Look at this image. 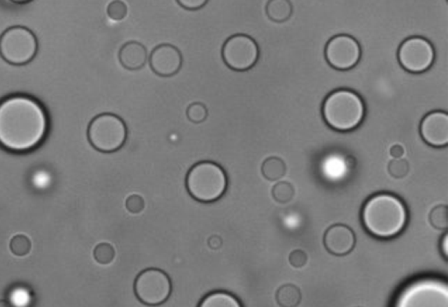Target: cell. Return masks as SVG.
Wrapping results in <instances>:
<instances>
[{"instance_id": "obj_1", "label": "cell", "mask_w": 448, "mask_h": 307, "mask_svg": "<svg viewBox=\"0 0 448 307\" xmlns=\"http://www.w3.org/2000/svg\"><path fill=\"white\" fill-rule=\"evenodd\" d=\"M48 129L46 112L34 99L14 96L0 103V145L6 149L15 153L34 149Z\"/></svg>"}, {"instance_id": "obj_2", "label": "cell", "mask_w": 448, "mask_h": 307, "mask_svg": "<svg viewBox=\"0 0 448 307\" xmlns=\"http://www.w3.org/2000/svg\"><path fill=\"white\" fill-rule=\"evenodd\" d=\"M362 221L363 227L373 237L394 238L407 227V206L391 193H378L363 205Z\"/></svg>"}, {"instance_id": "obj_3", "label": "cell", "mask_w": 448, "mask_h": 307, "mask_svg": "<svg viewBox=\"0 0 448 307\" xmlns=\"http://www.w3.org/2000/svg\"><path fill=\"white\" fill-rule=\"evenodd\" d=\"M323 116L326 124L334 130L343 132L353 131L365 119V102L353 90L336 89L324 100Z\"/></svg>"}, {"instance_id": "obj_4", "label": "cell", "mask_w": 448, "mask_h": 307, "mask_svg": "<svg viewBox=\"0 0 448 307\" xmlns=\"http://www.w3.org/2000/svg\"><path fill=\"white\" fill-rule=\"evenodd\" d=\"M186 187L190 196L197 202H215L225 195L228 176L220 165L212 161H201L188 171Z\"/></svg>"}, {"instance_id": "obj_5", "label": "cell", "mask_w": 448, "mask_h": 307, "mask_svg": "<svg viewBox=\"0 0 448 307\" xmlns=\"http://www.w3.org/2000/svg\"><path fill=\"white\" fill-rule=\"evenodd\" d=\"M128 137L125 123L112 113L95 116L88 127V140L96 150L103 154L116 153L124 147Z\"/></svg>"}, {"instance_id": "obj_6", "label": "cell", "mask_w": 448, "mask_h": 307, "mask_svg": "<svg viewBox=\"0 0 448 307\" xmlns=\"http://www.w3.org/2000/svg\"><path fill=\"white\" fill-rule=\"evenodd\" d=\"M37 50V37L26 28H10L0 37V56L12 65L30 63Z\"/></svg>"}, {"instance_id": "obj_7", "label": "cell", "mask_w": 448, "mask_h": 307, "mask_svg": "<svg viewBox=\"0 0 448 307\" xmlns=\"http://www.w3.org/2000/svg\"><path fill=\"white\" fill-rule=\"evenodd\" d=\"M134 293L137 299L147 306H160L167 301L172 293L170 276L160 269H147L136 277Z\"/></svg>"}, {"instance_id": "obj_8", "label": "cell", "mask_w": 448, "mask_h": 307, "mask_svg": "<svg viewBox=\"0 0 448 307\" xmlns=\"http://www.w3.org/2000/svg\"><path fill=\"white\" fill-rule=\"evenodd\" d=\"M261 56L254 39L246 34H235L227 39L222 48L224 63L230 70L245 72L252 69Z\"/></svg>"}, {"instance_id": "obj_9", "label": "cell", "mask_w": 448, "mask_h": 307, "mask_svg": "<svg viewBox=\"0 0 448 307\" xmlns=\"http://www.w3.org/2000/svg\"><path fill=\"white\" fill-rule=\"evenodd\" d=\"M447 284L437 279L412 283L401 293L398 306H447Z\"/></svg>"}, {"instance_id": "obj_10", "label": "cell", "mask_w": 448, "mask_h": 307, "mask_svg": "<svg viewBox=\"0 0 448 307\" xmlns=\"http://www.w3.org/2000/svg\"><path fill=\"white\" fill-rule=\"evenodd\" d=\"M398 63L409 73L421 74L430 69L434 63L433 44L420 36L407 38L398 51Z\"/></svg>"}, {"instance_id": "obj_11", "label": "cell", "mask_w": 448, "mask_h": 307, "mask_svg": "<svg viewBox=\"0 0 448 307\" xmlns=\"http://www.w3.org/2000/svg\"><path fill=\"white\" fill-rule=\"evenodd\" d=\"M361 57L362 48L358 41L348 34L336 35L325 47V58L334 70H352L358 64Z\"/></svg>"}, {"instance_id": "obj_12", "label": "cell", "mask_w": 448, "mask_h": 307, "mask_svg": "<svg viewBox=\"0 0 448 307\" xmlns=\"http://www.w3.org/2000/svg\"><path fill=\"white\" fill-rule=\"evenodd\" d=\"M149 63L156 75L161 77L174 76L183 66V54L173 45L161 44L152 51Z\"/></svg>"}, {"instance_id": "obj_13", "label": "cell", "mask_w": 448, "mask_h": 307, "mask_svg": "<svg viewBox=\"0 0 448 307\" xmlns=\"http://www.w3.org/2000/svg\"><path fill=\"white\" fill-rule=\"evenodd\" d=\"M422 140L433 147H445L448 144V114L435 111L422 119L420 126Z\"/></svg>"}, {"instance_id": "obj_14", "label": "cell", "mask_w": 448, "mask_h": 307, "mask_svg": "<svg viewBox=\"0 0 448 307\" xmlns=\"http://www.w3.org/2000/svg\"><path fill=\"white\" fill-rule=\"evenodd\" d=\"M356 235L352 229L344 224H334L325 232L324 246L334 256H345L356 245Z\"/></svg>"}, {"instance_id": "obj_15", "label": "cell", "mask_w": 448, "mask_h": 307, "mask_svg": "<svg viewBox=\"0 0 448 307\" xmlns=\"http://www.w3.org/2000/svg\"><path fill=\"white\" fill-rule=\"evenodd\" d=\"M119 59L121 65L126 70H141L148 60L147 47L141 42L129 41L120 48Z\"/></svg>"}, {"instance_id": "obj_16", "label": "cell", "mask_w": 448, "mask_h": 307, "mask_svg": "<svg viewBox=\"0 0 448 307\" xmlns=\"http://www.w3.org/2000/svg\"><path fill=\"white\" fill-rule=\"evenodd\" d=\"M265 12L272 21L283 23L293 15L294 8L290 0H269Z\"/></svg>"}, {"instance_id": "obj_17", "label": "cell", "mask_w": 448, "mask_h": 307, "mask_svg": "<svg viewBox=\"0 0 448 307\" xmlns=\"http://www.w3.org/2000/svg\"><path fill=\"white\" fill-rule=\"evenodd\" d=\"M241 306V303L233 294L221 292V290L207 294L199 304L201 307H239Z\"/></svg>"}, {"instance_id": "obj_18", "label": "cell", "mask_w": 448, "mask_h": 307, "mask_svg": "<svg viewBox=\"0 0 448 307\" xmlns=\"http://www.w3.org/2000/svg\"><path fill=\"white\" fill-rule=\"evenodd\" d=\"M287 165L284 160L278 157L266 158L261 167L263 176L270 182L281 180L287 173Z\"/></svg>"}, {"instance_id": "obj_19", "label": "cell", "mask_w": 448, "mask_h": 307, "mask_svg": "<svg viewBox=\"0 0 448 307\" xmlns=\"http://www.w3.org/2000/svg\"><path fill=\"white\" fill-rule=\"evenodd\" d=\"M301 299L300 288L292 284H284L276 293V300L279 306L283 307L297 306L300 305Z\"/></svg>"}, {"instance_id": "obj_20", "label": "cell", "mask_w": 448, "mask_h": 307, "mask_svg": "<svg viewBox=\"0 0 448 307\" xmlns=\"http://www.w3.org/2000/svg\"><path fill=\"white\" fill-rule=\"evenodd\" d=\"M272 195L276 202L285 204L293 200L295 195V189L291 183L281 182L275 184L272 187Z\"/></svg>"}, {"instance_id": "obj_21", "label": "cell", "mask_w": 448, "mask_h": 307, "mask_svg": "<svg viewBox=\"0 0 448 307\" xmlns=\"http://www.w3.org/2000/svg\"><path fill=\"white\" fill-rule=\"evenodd\" d=\"M10 250L15 256L24 257L30 253L32 242L26 235H16L10 241Z\"/></svg>"}, {"instance_id": "obj_22", "label": "cell", "mask_w": 448, "mask_h": 307, "mask_svg": "<svg viewBox=\"0 0 448 307\" xmlns=\"http://www.w3.org/2000/svg\"><path fill=\"white\" fill-rule=\"evenodd\" d=\"M429 221L434 229H439V231H447L448 226L447 205L436 206L431 209Z\"/></svg>"}, {"instance_id": "obj_23", "label": "cell", "mask_w": 448, "mask_h": 307, "mask_svg": "<svg viewBox=\"0 0 448 307\" xmlns=\"http://www.w3.org/2000/svg\"><path fill=\"white\" fill-rule=\"evenodd\" d=\"M93 255L97 263L106 266L114 260L116 251L112 244L102 242L96 245Z\"/></svg>"}, {"instance_id": "obj_24", "label": "cell", "mask_w": 448, "mask_h": 307, "mask_svg": "<svg viewBox=\"0 0 448 307\" xmlns=\"http://www.w3.org/2000/svg\"><path fill=\"white\" fill-rule=\"evenodd\" d=\"M187 116L188 120L194 124H201L207 118V109L203 103H193L187 109Z\"/></svg>"}, {"instance_id": "obj_25", "label": "cell", "mask_w": 448, "mask_h": 307, "mask_svg": "<svg viewBox=\"0 0 448 307\" xmlns=\"http://www.w3.org/2000/svg\"><path fill=\"white\" fill-rule=\"evenodd\" d=\"M410 166L404 158H394L388 165V172L396 179H401L407 176Z\"/></svg>"}, {"instance_id": "obj_26", "label": "cell", "mask_w": 448, "mask_h": 307, "mask_svg": "<svg viewBox=\"0 0 448 307\" xmlns=\"http://www.w3.org/2000/svg\"><path fill=\"white\" fill-rule=\"evenodd\" d=\"M128 8L124 1L122 0H113L110 2L107 8V14L113 21H122L128 15Z\"/></svg>"}, {"instance_id": "obj_27", "label": "cell", "mask_w": 448, "mask_h": 307, "mask_svg": "<svg viewBox=\"0 0 448 307\" xmlns=\"http://www.w3.org/2000/svg\"><path fill=\"white\" fill-rule=\"evenodd\" d=\"M288 260L292 266L296 269H301L307 264L308 256L304 251L295 250L289 255Z\"/></svg>"}, {"instance_id": "obj_28", "label": "cell", "mask_w": 448, "mask_h": 307, "mask_svg": "<svg viewBox=\"0 0 448 307\" xmlns=\"http://www.w3.org/2000/svg\"><path fill=\"white\" fill-rule=\"evenodd\" d=\"M126 209L132 214H139L145 209V200L141 195H132L126 199Z\"/></svg>"}, {"instance_id": "obj_29", "label": "cell", "mask_w": 448, "mask_h": 307, "mask_svg": "<svg viewBox=\"0 0 448 307\" xmlns=\"http://www.w3.org/2000/svg\"><path fill=\"white\" fill-rule=\"evenodd\" d=\"M176 1L181 8L190 10V11H196V10L204 8L209 0H176Z\"/></svg>"}, {"instance_id": "obj_30", "label": "cell", "mask_w": 448, "mask_h": 307, "mask_svg": "<svg viewBox=\"0 0 448 307\" xmlns=\"http://www.w3.org/2000/svg\"><path fill=\"white\" fill-rule=\"evenodd\" d=\"M405 154V148L401 145H392L391 149H389V154L394 158H401L404 156Z\"/></svg>"}, {"instance_id": "obj_31", "label": "cell", "mask_w": 448, "mask_h": 307, "mask_svg": "<svg viewBox=\"0 0 448 307\" xmlns=\"http://www.w3.org/2000/svg\"><path fill=\"white\" fill-rule=\"evenodd\" d=\"M447 240L448 235L447 233H445L442 239L440 241V251L441 254L443 255L445 260H447L448 252H447Z\"/></svg>"}, {"instance_id": "obj_32", "label": "cell", "mask_w": 448, "mask_h": 307, "mask_svg": "<svg viewBox=\"0 0 448 307\" xmlns=\"http://www.w3.org/2000/svg\"><path fill=\"white\" fill-rule=\"evenodd\" d=\"M207 242H209L210 247L214 248V250H216V248H219L222 246V240H221V238L218 237H210Z\"/></svg>"}, {"instance_id": "obj_33", "label": "cell", "mask_w": 448, "mask_h": 307, "mask_svg": "<svg viewBox=\"0 0 448 307\" xmlns=\"http://www.w3.org/2000/svg\"><path fill=\"white\" fill-rule=\"evenodd\" d=\"M11 1L18 3V4H27V3L31 2L32 0H11Z\"/></svg>"}]
</instances>
